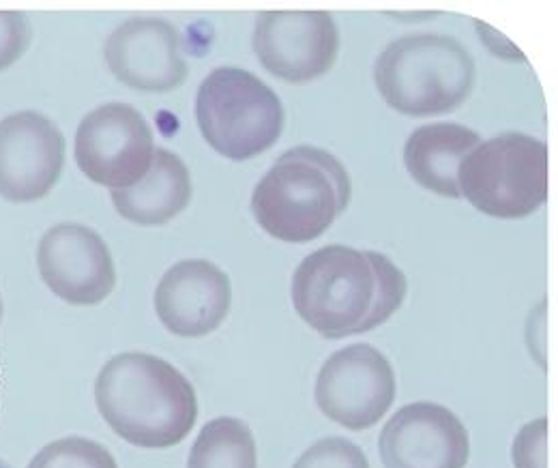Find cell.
<instances>
[{"label": "cell", "instance_id": "cell-19", "mask_svg": "<svg viewBox=\"0 0 558 468\" xmlns=\"http://www.w3.org/2000/svg\"><path fill=\"white\" fill-rule=\"evenodd\" d=\"M292 468H372L363 449L349 439L329 436L314 443Z\"/></svg>", "mask_w": 558, "mask_h": 468}, {"label": "cell", "instance_id": "cell-14", "mask_svg": "<svg viewBox=\"0 0 558 468\" xmlns=\"http://www.w3.org/2000/svg\"><path fill=\"white\" fill-rule=\"evenodd\" d=\"M230 303V277L201 259L172 265L155 290V310L161 325L179 337L213 334L226 321Z\"/></svg>", "mask_w": 558, "mask_h": 468}, {"label": "cell", "instance_id": "cell-3", "mask_svg": "<svg viewBox=\"0 0 558 468\" xmlns=\"http://www.w3.org/2000/svg\"><path fill=\"white\" fill-rule=\"evenodd\" d=\"M350 196L349 172L336 155L316 146H296L260 179L252 211L267 235L286 243H310L347 211Z\"/></svg>", "mask_w": 558, "mask_h": 468}, {"label": "cell", "instance_id": "cell-12", "mask_svg": "<svg viewBox=\"0 0 558 468\" xmlns=\"http://www.w3.org/2000/svg\"><path fill=\"white\" fill-rule=\"evenodd\" d=\"M378 447L387 468H464L471 456L464 423L434 401L402 406L385 423Z\"/></svg>", "mask_w": 558, "mask_h": 468}, {"label": "cell", "instance_id": "cell-5", "mask_svg": "<svg viewBox=\"0 0 558 468\" xmlns=\"http://www.w3.org/2000/svg\"><path fill=\"white\" fill-rule=\"evenodd\" d=\"M458 188L489 217H529L548 199V146L518 132L480 142L458 168Z\"/></svg>", "mask_w": 558, "mask_h": 468}, {"label": "cell", "instance_id": "cell-8", "mask_svg": "<svg viewBox=\"0 0 558 468\" xmlns=\"http://www.w3.org/2000/svg\"><path fill=\"white\" fill-rule=\"evenodd\" d=\"M396 394V372L372 344H350L333 352L320 368L314 392L323 415L352 432L376 425Z\"/></svg>", "mask_w": 558, "mask_h": 468}, {"label": "cell", "instance_id": "cell-20", "mask_svg": "<svg viewBox=\"0 0 558 468\" xmlns=\"http://www.w3.org/2000/svg\"><path fill=\"white\" fill-rule=\"evenodd\" d=\"M515 468H548V421L539 417L526 423L513 441Z\"/></svg>", "mask_w": 558, "mask_h": 468}, {"label": "cell", "instance_id": "cell-2", "mask_svg": "<svg viewBox=\"0 0 558 468\" xmlns=\"http://www.w3.org/2000/svg\"><path fill=\"white\" fill-rule=\"evenodd\" d=\"M95 401L123 441L144 449L183 443L198 419L194 385L172 363L146 352L112 357L97 376Z\"/></svg>", "mask_w": 558, "mask_h": 468}, {"label": "cell", "instance_id": "cell-16", "mask_svg": "<svg viewBox=\"0 0 558 468\" xmlns=\"http://www.w3.org/2000/svg\"><path fill=\"white\" fill-rule=\"evenodd\" d=\"M480 142L477 132L458 123L421 125L404 146L407 170L421 188L445 199H462L458 168Z\"/></svg>", "mask_w": 558, "mask_h": 468}, {"label": "cell", "instance_id": "cell-11", "mask_svg": "<svg viewBox=\"0 0 558 468\" xmlns=\"http://www.w3.org/2000/svg\"><path fill=\"white\" fill-rule=\"evenodd\" d=\"M37 265L46 286L71 305H97L117 284L106 241L82 224L50 228L39 241Z\"/></svg>", "mask_w": 558, "mask_h": 468}, {"label": "cell", "instance_id": "cell-10", "mask_svg": "<svg viewBox=\"0 0 558 468\" xmlns=\"http://www.w3.org/2000/svg\"><path fill=\"white\" fill-rule=\"evenodd\" d=\"M65 166V135L44 115L24 110L0 121V196L46 199Z\"/></svg>", "mask_w": 558, "mask_h": 468}, {"label": "cell", "instance_id": "cell-1", "mask_svg": "<svg viewBox=\"0 0 558 468\" xmlns=\"http://www.w3.org/2000/svg\"><path fill=\"white\" fill-rule=\"evenodd\" d=\"M407 275L378 252L327 245L305 256L292 277V305L327 339L367 334L404 303Z\"/></svg>", "mask_w": 558, "mask_h": 468}, {"label": "cell", "instance_id": "cell-6", "mask_svg": "<svg viewBox=\"0 0 558 468\" xmlns=\"http://www.w3.org/2000/svg\"><path fill=\"white\" fill-rule=\"evenodd\" d=\"M196 119L210 148L232 161H247L278 142L286 115L274 88L258 75L217 68L198 88Z\"/></svg>", "mask_w": 558, "mask_h": 468}, {"label": "cell", "instance_id": "cell-18", "mask_svg": "<svg viewBox=\"0 0 558 468\" xmlns=\"http://www.w3.org/2000/svg\"><path fill=\"white\" fill-rule=\"evenodd\" d=\"M26 468H119V465L101 443L68 436L46 445Z\"/></svg>", "mask_w": 558, "mask_h": 468}, {"label": "cell", "instance_id": "cell-7", "mask_svg": "<svg viewBox=\"0 0 558 468\" xmlns=\"http://www.w3.org/2000/svg\"><path fill=\"white\" fill-rule=\"evenodd\" d=\"M155 157L150 125L130 104L112 101L86 115L75 134V161L97 185L125 190L148 172Z\"/></svg>", "mask_w": 558, "mask_h": 468}, {"label": "cell", "instance_id": "cell-15", "mask_svg": "<svg viewBox=\"0 0 558 468\" xmlns=\"http://www.w3.org/2000/svg\"><path fill=\"white\" fill-rule=\"evenodd\" d=\"M110 196L119 215L128 221L161 226L187 208L192 201V177L179 155L155 148L153 164L138 183L125 190H112Z\"/></svg>", "mask_w": 558, "mask_h": 468}, {"label": "cell", "instance_id": "cell-13", "mask_svg": "<svg viewBox=\"0 0 558 468\" xmlns=\"http://www.w3.org/2000/svg\"><path fill=\"white\" fill-rule=\"evenodd\" d=\"M106 63L117 80L142 93H168L187 77L181 37L159 17H132L106 41Z\"/></svg>", "mask_w": 558, "mask_h": 468}, {"label": "cell", "instance_id": "cell-22", "mask_svg": "<svg viewBox=\"0 0 558 468\" xmlns=\"http://www.w3.org/2000/svg\"><path fill=\"white\" fill-rule=\"evenodd\" d=\"M0 468H11V467H9V465H7V463H4V460H0Z\"/></svg>", "mask_w": 558, "mask_h": 468}, {"label": "cell", "instance_id": "cell-17", "mask_svg": "<svg viewBox=\"0 0 558 468\" xmlns=\"http://www.w3.org/2000/svg\"><path fill=\"white\" fill-rule=\"evenodd\" d=\"M187 468H258L252 430L236 417L213 419L201 430Z\"/></svg>", "mask_w": 558, "mask_h": 468}, {"label": "cell", "instance_id": "cell-9", "mask_svg": "<svg viewBox=\"0 0 558 468\" xmlns=\"http://www.w3.org/2000/svg\"><path fill=\"white\" fill-rule=\"evenodd\" d=\"M263 68L290 84H305L333 68L340 31L327 11H263L254 28Z\"/></svg>", "mask_w": 558, "mask_h": 468}, {"label": "cell", "instance_id": "cell-21", "mask_svg": "<svg viewBox=\"0 0 558 468\" xmlns=\"http://www.w3.org/2000/svg\"><path fill=\"white\" fill-rule=\"evenodd\" d=\"M33 39V26L22 11H0V71L22 59Z\"/></svg>", "mask_w": 558, "mask_h": 468}, {"label": "cell", "instance_id": "cell-4", "mask_svg": "<svg viewBox=\"0 0 558 468\" xmlns=\"http://www.w3.org/2000/svg\"><path fill=\"white\" fill-rule=\"evenodd\" d=\"M374 80L389 108L423 119L458 110L475 88L477 69L453 37L415 33L380 52Z\"/></svg>", "mask_w": 558, "mask_h": 468}]
</instances>
